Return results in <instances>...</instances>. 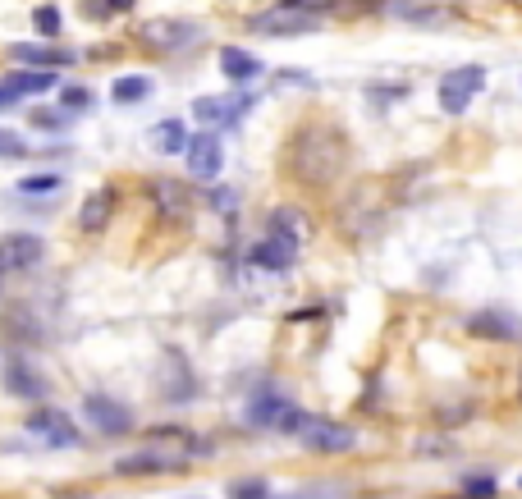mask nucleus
Segmentation results:
<instances>
[{
	"instance_id": "2f4dec72",
	"label": "nucleus",
	"mask_w": 522,
	"mask_h": 499,
	"mask_svg": "<svg viewBox=\"0 0 522 499\" xmlns=\"http://www.w3.org/2000/svg\"><path fill=\"white\" fill-rule=\"evenodd\" d=\"M10 101H19V97H14V87L0 78V106H10Z\"/></svg>"
},
{
	"instance_id": "20e7f679",
	"label": "nucleus",
	"mask_w": 522,
	"mask_h": 499,
	"mask_svg": "<svg viewBox=\"0 0 522 499\" xmlns=\"http://www.w3.org/2000/svg\"><path fill=\"white\" fill-rule=\"evenodd\" d=\"M252 33H266V37H303V33H316L321 19L316 14H303V10H289V5H271V10H257L248 19Z\"/></svg>"
},
{
	"instance_id": "1a4fd4ad",
	"label": "nucleus",
	"mask_w": 522,
	"mask_h": 499,
	"mask_svg": "<svg viewBox=\"0 0 522 499\" xmlns=\"http://www.w3.org/2000/svg\"><path fill=\"white\" fill-rule=\"evenodd\" d=\"M252 110L248 92H220V97H197L193 101V115L207 124H239L243 115Z\"/></svg>"
},
{
	"instance_id": "f8f14e48",
	"label": "nucleus",
	"mask_w": 522,
	"mask_h": 499,
	"mask_svg": "<svg viewBox=\"0 0 522 499\" xmlns=\"http://www.w3.org/2000/svg\"><path fill=\"white\" fill-rule=\"evenodd\" d=\"M184 161H188V170H193L197 179H216L220 165H225V147H220V138L211 129L207 133H193V138H188Z\"/></svg>"
},
{
	"instance_id": "c756f323",
	"label": "nucleus",
	"mask_w": 522,
	"mask_h": 499,
	"mask_svg": "<svg viewBox=\"0 0 522 499\" xmlns=\"http://www.w3.org/2000/svg\"><path fill=\"white\" fill-rule=\"evenodd\" d=\"M60 101H65V110H87V106H92V97H87L83 87H65V92H60Z\"/></svg>"
},
{
	"instance_id": "0eeeda50",
	"label": "nucleus",
	"mask_w": 522,
	"mask_h": 499,
	"mask_svg": "<svg viewBox=\"0 0 522 499\" xmlns=\"http://www.w3.org/2000/svg\"><path fill=\"white\" fill-rule=\"evenodd\" d=\"M197 37H202V23H193V19H147V23H142V42L161 46V51L193 46Z\"/></svg>"
},
{
	"instance_id": "7c9ffc66",
	"label": "nucleus",
	"mask_w": 522,
	"mask_h": 499,
	"mask_svg": "<svg viewBox=\"0 0 522 499\" xmlns=\"http://www.w3.org/2000/svg\"><path fill=\"white\" fill-rule=\"evenodd\" d=\"M280 5H289V10H303V14H316V10H330L335 0H280Z\"/></svg>"
},
{
	"instance_id": "6e6552de",
	"label": "nucleus",
	"mask_w": 522,
	"mask_h": 499,
	"mask_svg": "<svg viewBox=\"0 0 522 499\" xmlns=\"http://www.w3.org/2000/svg\"><path fill=\"white\" fill-rule=\"evenodd\" d=\"M46 257V243L37 239V234H10V239H0V271H33V266H42Z\"/></svg>"
},
{
	"instance_id": "4be33fe9",
	"label": "nucleus",
	"mask_w": 522,
	"mask_h": 499,
	"mask_svg": "<svg viewBox=\"0 0 522 499\" xmlns=\"http://www.w3.org/2000/svg\"><path fill=\"white\" fill-rule=\"evenodd\" d=\"M110 97L124 101V106H133V101L152 97V78H147V74H124V78H115V83H110Z\"/></svg>"
},
{
	"instance_id": "9d476101",
	"label": "nucleus",
	"mask_w": 522,
	"mask_h": 499,
	"mask_svg": "<svg viewBox=\"0 0 522 499\" xmlns=\"http://www.w3.org/2000/svg\"><path fill=\"white\" fill-rule=\"evenodd\" d=\"M83 417H87V426H97L101 435H124L133 426L129 408L115 403V399H106V394H87V399H83Z\"/></svg>"
},
{
	"instance_id": "7ed1b4c3",
	"label": "nucleus",
	"mask_w": 522,
	"mask_h": 499,
	"mask_svg": "<svg viewBox=\"0 0 522 499\" xmlns=\"http://www.w3.org/2000/svg\"><path fill=\"white\" fill-rule=\"evenodd\" d=\"M243 422L257 426V431H294L298 435L307 413L298 403L280 399V394H257V399H248V408H243Z\"/></svg>"
},
{
	"instance_id": "5701e85b",
	"label": "nucleus",
	"mask_w": 522,
	"mask_h": 499,
	"mask_svg": "<svg viewBox=\"0 0 522 499\" xmlns=\"http://www.w3.org/2000/svg\"><path fill=\"white\" fill-rule=\"evenodd\" d=\"M14 87V97H37V92H51L55 87V74H42V69H23V74L5 78Z\"/></svg>"
},
{
	"instance_id": "39448f33",
	"label": "nucleus",
	"mask_w": 522,
	"mask_h": 499,
	"mask_svg": "<svg viewBox=\"0 0 522 499\" xmlns=\"http://www.w3.org/2000/svg\"><path fill=\"white\" fill-rule=\"evenodd\" d=\"M298 440H303L312 454H348V449L358 445V435L348 431V426L326 422V417H307V422L298 426Z\"/></svg>"
},
{
	"instance_id": "f3484780",
	"label": "nucleus",
	"mask_w": 522,
	"mask_h": 499,
	"mask_svg": "<svg viewBox=\"0 0 522 499\" xmlns=\"http://www.w3.org/2000/svg\"><path fill=\"white\" fill-rule=\"evenodd\" d=\"M14 60H19L23 69H42V74H51L55 65H69L74 55H69V51H51V46H14Z\"/></svg>"
},
{
	"instance_id": "4468645a",
	"label": "nucleus",
	"mask_w": 522,
	"mask_h": 499,
	"mask_svg": "<svg viewBox=\"0 0 522 499\" xmlns=\"http://www.w3.org/2000/svg\"><path fill=\"white\" fill-rule=\"evenodd\" d=\"M184 454L179 449H142V454L120 458V472H179Z\"/></svg>"
},
{
	"instance_id": "ddd939ff",
	"label": "nucleus",
	"mask_w": 522,
	"mask_h": 499,
	"mask_svg": "<svg viewBox=\"0 0 522 499\" xmlns=\"http://www.w3.org/2000/svg\"><path fill=\"white\" fill-rule=\"evenodd\" d=\"M298 257V243L294 239H280V234H266L261 243H252L248 261L252 266H261V271H289Z\"/></svg>"
},
{
	"instance_id": "f03ea898",
	"label": "nucleus",
	"mask_w": 522,
	"mask_h": 499,
	"mask_svg": "<svg viewBox=\"0 0 522 499\" xmlns=\"http://www.w3.org/2000/svg\"><path fill=\"white\" fill-rule=\"evenodd\" d=\"M481 87H486V69L481 65H458L440 78L435 87V97H440V110L445 115H468V106L481 97Z\"/></svg>"
},
{
	"instance_id": "9b49d317",
	"label": "nucleus",
	"mask_w": 522,
	"mask_h": 499,
	"mask_svg": "<svg viewBox=\"0 0 522 499\" xmlns=\"http://www.w3.org/2000/svg\"><path fill=\"white\" fill-rule=\"evenodd\" d=\"M28 431H33L37 440H46L51 449H78L74 422H69L65 413H55V408H37V413L28 417Z\"/></svg>"
},
{
	"instance_id": "f257e3e1",
	"label": "nucleus",
	"mask_w": 522,
	"mask_h": 499,
	"mask_svg": "<svg viewBox=\"0 0 522 499\" xmlns=\"http://www.w3.org/2000/svg\"><path fill=\"white\" fill-rule=\"evenodd\" d=\"M348 165V138L335 129V124H307L303 133L289 147V170L312 188L335 184Z\"/></svg>"
},
{
	"instance_id": "bb28decb",
	"label": "nucleus",
	"mask_w": 522,
	"mask_h": 499,
	"mask_svg": "<svg viewBox=\"0 0 522 499\" xmlns=\"http://www.w3.org/2000/svg\"><path fill=\"white\" fill-rule=\"evenodd\" d=\"M37 28H42L46 37H55L60 33V10H55V5H37Z\"/></svg>"
},
{
	"instance_id": "aec40b11",
	"label": "nucleus",
	"mask_w": 522,
	"mask_h": 499,
	"mask_svg": "<svg viewBox=\"0 0 522 499\" xmlns=\"http://www.w3.org/2000/svg\"><path fill=\"white\" fill-rule=\"evenodd\" d=\"M152 142L161 147L165 156H179V152H188V129L179 120H161L152 129Z\"/></svg>"
},
{
	"instance_id": "412c9836",
	"label": "nucleus",
	"mask_w": 522,
	"mask_h": 499,
	"mask_svg": "<svg viewBox=\"0 0 522 499\" xmlns=\"http://www.w3.org/2000/svg\"><path fill=\"white\" fill-rule=\"evenodd\" d=\"M271 234H280V239H294V243H303L307 239V216L298 207H280L271 216Z\"/></svg>"
},
{
	"instance_id": "c85d7f7f",
	"label": "nucleus",
	"mask_w": 522,
	"mask_h": 499,
	"mask_svg": "<svg viewBox=\"0 0 522 499\" xmlns=\"http://www.w3.org/2000/svg\"><path fill=\"white\" fill-rule=\"evenodd\" d=\"M10 156H23V138L10 129H0V161H10Z\"/></svg>"
},
{
	"instance_id": "393cba45",
	"label": "nucleus",
	"mask_w": 522,
	"mask_h": 499,
	"mask_svg": "<svg viewBox=\"0 0 522 499\" xmlns=\"http://www.w3.org/2000/svg\"><path fill=\"white\" fill-rule=\"evenodd\" d=\"M229 499H271V486H266V481H234V486H229Z\"/></svg>"
},
{
	"instance_id": "a878e982",
	"label": "nucleus",
	"mask_w": 522,
	"mask_h": 499,
	"mask_svg": "<svg viewBox=\"0 0 522 499\" xmlns=\"http://www.w3.org/2000/svg\"><path fill=\"white\" fill-rule=\"evenodd\" d=\"M87 5V14H92V19H101V14H120V10H129L133 0H83Z\"/></svg>"
},
{
	"instance_id": "2eb2a0df",
	"label": "nucleus",
	"mask_w": 522,
	"mask_h": 499,
	"mask_svg": "<svg viewBox=\"0 0 522 499\" xmlns=\"http://www.w3.org/2000/svg\"><path fill=\"white\" fill-rule=\"evenodd\" d=\"M220 69H225L229 83H252V78L261 74V60L239 51V46H225V51H220Z\"/></svg>"
},
{
	"instance_id": "a211bd4d",
	"label": "nucleus",
	"mask_w": 522,
	"mask_h": 499,
	"mask_svg": "<svg viewBox=\"0 0 522 499\" xmlns=\"http://www.w3.org/2000/svg\"><path fill=\"white\" fill-rule=\"evenodd\" d=\"M5 385H10L19 399H42V394H46V380L37 376L28 362H10V380H5Z\"/></svg>"
},
{
	"instance_id": "dca6fc26",
	"label": "nucleus",
	"mask_w": 522,
	"mask_h": 499,
	"mask_svg": "<svg viewBox=\"0 0 522 499\" xmlns=\"http://www.w3.org/2000/svg\"><path fill=\"white\" fill-rule=\"evenodd\" d=\"M110 207H115V193L110 188H97V193L83 202V211H78V225L87 229V234H97V229H106L110 220Z\"/></svg>"
},
{
	"instance_id": "423d86ee",
	"label": "nucleus",
	"mask_w": 522,
	"mask_h": 499,
	"mask_svg": "<svg viewBox=\"0 0 522 499\" xmlns=\"http://www.w3.org/2000/svg\"><path fill=\"white\" fill-rule=\"evenodd\" d=\"M468 330L477 339H495V344H518L522 339V316L509 307H481L468 316Z\"/></svg>"
},
{
	"instance_id": "b1692460",
	"label": "nucleus",
	"mask_w": 522,
	"mask_h": 499,
	"mask_svg": "<svg viewBox=\"0 0 522 499\" xmlns=\"http://www.w3.org/2000/svg\"><path fill=\"white\" fill-rule=\"evenodd\" d=\"M60 188H65L60 174H28V179H19V193H28V197H51Z\"/></svg>"
},
{
	"instance_id": "72a5a7b5",
	"label": "nucleus",
	"mask_w": 522,
	"mask_h": 499,
	"mask_svg": "<svg viewBox=\"0 0 522 499\" xmlns=\"http://www.w3.org/2000/svg\"><path fill=\"white\" fill-rule=\"evenodd\" d=\"M518 490H522V477H518Z\"/></svg>"
},
{
	"instance_id": "cd10ccee",
	"label": "nucleus",
	"mask_w": 522,
	"mask_h": 499,
	"mask_svg": "<svg viewBox=\"0 0 522 499\" xmlns=\"http://www.w3.org/2000/svg\"><path fill=\"white\" fill-rule=\"evenodd\" d=\"M463 495H468V499H495V481H490V477H472L468 486H463Z\"/></svg>"
},
{
	"instance_id": "473e14b6",
	"label": "nucleus",
	"mask_w": 522,
	"mask_h": 499,
	"mask_svg": "<svg viewBox=\"0 0 522 499\" xmlns=\"http://www.w3.org/2000/svg\"><path fill=\"white\" fill-rule=\"evenodd\" d=\"M518 399H522V367H518Z\"/></svg>"
},
{
	"instance_id": "6ab92c4d",
	"label": "nucleus",
	"mask_w": 522,
	"mask_h": 499,
	"mask_svg": "<svg viewBox=\"0 0 522 499\" xmlns=\"http://www.w3.org/2000/svg\"><path fill=\"white\" fill-rule=\"evenodd\" d=\"M390 14H399L408 23H445L449 19L440 5H426V0H390Z\"/></svg>"
}]
</instances>
